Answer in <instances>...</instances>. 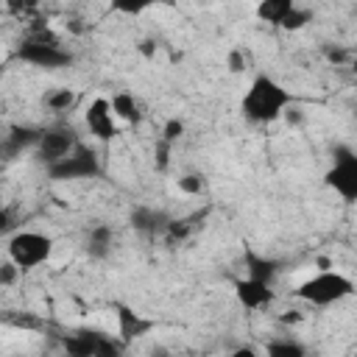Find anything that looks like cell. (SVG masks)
<instances>
[{"label": "cell", "mask_w": 357, "mask_h": 357, "mask_svg": "<svg viewBox=\"0 0 357 357\" xmlns=\"http://www.w3.org/2000/svg\"><path fill=\"white\" fill-rule=\"evenodd\" d=\"M265 357H307V346L296 337H276L265 346Z\"/></svg>", "instance_id": "18"}, {"label": "cell", "mask_w": 357, "mask_h": 357, "mask_svg": "<svg viewBox=\"0 0 357 357\" xmlns=\"http://www.w3.org/2000/svg\"><path fill=\"white\" fill-rule=\"evenodd\" d=\"M78 145V134L73 126H50V128H42V137L33 148V159L45 167L61 162L73 148Z\"/></svg>", "instance_id": "6"}, {"label": "cell", "mask_w": 357, "mask_h": 357, "mask_svg": "<svg viewBox=\"0 0 357 357\" xmlns=\"http://www.w3.org/2000/svg\"><path fill=\"white\" fill-rule=\"evenodd\" d=\"M245 271H248V279L271 284L279 273V259H271V257H262V254L245 248Z\"/></svg>", "instance_id": "14"}, {"label": "cell", "mask_w": 357, "mask_h": 357, "mask_svg": "<svg viewBox=\"0 0 357 357\" xmlns=\"http://www.w3.org/2000/svg\"><path fill=\"white\" fill-rule=\"evenodd\" d=\"M114 248V231L109 223H95L89 231H86V240H84V251L92 257V259H106Z\"/></svg>", "instance_id": "13"}, {"label": "cell", "mask_w": 357, "mask_h": 357, "mask_svg": "<svg viewBox=\"0 0 357 357\" xmlns=\"http://www.w3.org/2000/svg\"><path fill=\"white\" fill-rule=\"evenodd\" d=\"M95 337H98V329H75V332L64 335V337H61L64 354H67V357H92V351H95Z\"/></svg>", "instance_id": "15"}, {"label": "cell", "mask_w": 357, "mask_h": 357, "mask_svg": "<svg viewBox=\"0 0 357 357\" xmlns=\"http://www.w3.org/2000/svg\"><path fill=\"white\" fill-rule=\"evenodd\" d=\"M92 357H123V343L109 337V335H103V332H98Z\"/></svg>", "instance_id": "20"}, {"label": "cell", "mask_w": 357, "mask_h": 357, "mask_svg": "<svg viewBox=\"0 0 357 357\" xmlns=\"http://www.w3.org/2000/svg\"><path fill=\"white\" fill-rule=\"evenodd\" d=\"M167 153H170V145L159 139V148H156V165H159V170L167 167Z\"/></svg>", "instance_id": "29"}, {"label": "cell", "mask_w": 357, "mask_h": 357, "mask_svg": "<svg viewBox=\"0 0 357 357\" xmlns=\"http://www.w3.org/2000/svg\"><path fill=\"white\" fill-rule=\"evenodd\" d=\"M98 173H100V156H98L89 145H84V142H78L61 162H56V165L47 167V176H50L53 181L95 178Z\"/></svg>", "instance_id": "5"}, {"label": "cell", "mask_w": 357, "mask_h": 357, "mask_svg": "<svg viewBox=\"0 0 357 357\" xmlns=\"http://www.w3.org/2000/svg\"><path fill=\"white\" fill-rule=\"evenodd\" d=\"M310 20H312V11H310V8L293 6V8H290V14L279 22V28H284V31H298V28H304Z\"/></svg>", "instance_id": "21"}, {"label": "cell", "mask_w": 357, "mask_h": 357, "mask_svg": "<svg viewBox=\"0 0 357 357\" xmlns=\"http://www.w3.org/2000/svg\"><path fill=\"white\" fill-rule=\"evenodd\" d=\"M131 226L139 231V234H148V237H156V234H165L167 223L173 220L167 212L156 209V206H134L131 215H128Z\"/></svg>", "instance_id": "11"}, {"label": "cell", "mask_w": 357, "mask_h": 357, "mask_svg": "<svg viewBox=\"0 0 357 357\" xmlns=\"http://www.w3.org/2000/svg\"><path fill=\"white\" fill-rule=\"evenodd\" d=\"M354 290V282L337 271H321L315 276H310L307 282L298 284L296 296L312 307H329V304H337L343 301L346 296H351Z\"/></svg>", "instance_id": "2"}, {"label": "cell", "mask_w": 357, "mask_h": 357, "mask_svg": "<svg viewBox=\"0 0 357 357\" xmlns=\"http://www.w3.org/2000/svg\"><path fill=\"white\" fill-rule=\"evenodd\" d=\"M17 279H20V268H17L11 259L0 262V284H3V287H8V284H14Z\"/></svg>", "instance_id": "25"}, {"label": "cell", "mask_w": 357, "mask_h": 357, "mask_svg": "<svg viewBox=\"0 0 357 357\" xmlns=\"http://www.w3.org/2000/svg\"><path fill=\"white\" fill-rule=\"evenodd\" d=\"M109 109H112L114 117H120V120H126V123H139V120H142V112H139L134 95H128V92H117V95L109 100Z\"/></svg>", "instance_id": "16"}, {"label": "cell", "mask_w": 357, "mask_h": 357, "mask_svg": "<svg viewBox=\"0 0 357 357\" xmlns=\"http://www.w3.org/2000/svg\"><path fill=\"white\" fill-rule=\"evenodd\" d=\"M290 106H293V95L268 73L254 75V81L248 84V89L240 100L243 117L254 126H265V123L279 120Z\"/></svg>", "instance_id": "1"}, {"label": "cell", "mask_w": 357, "mask_h": 357, "mask_svg": "<svg viewBox=\"0 0 357 357\" xmlns=\"http://www.w3.org/2000/svg\"><path fill=\"white\" fill-rule=\"evenodd\" d=\"M3 324H11V326H25V329H36L39 326V318H33L31 312H14V310H6L0 315Z\"/></svg>", "instance_id": "22"}, {"label": "cell", "mask_w": 357, "mask_h": 357, "mask_svg": "<svg viewBox=\"0 0 357 357\" xmlns=\"http://www.w3.org/2000/svg\"><path fill=\"white\" fill-rule=\"evenodd\" d=\"M293 6H296L293 0H262V3L257 6V17H259L262 22L279 25V22L290 14V8H293Z\"/></svg>", "instance_id": "17"}, {"label": "cell", "mask_w": 357, "mask_h": 357, "mask_svg": "<svg viewBox=\"0 0 357 357\" xmlns=\"http://www.w3.org/2000/svg\"><path fill=\"white\" fill-rule=\"evenodd\" d=\"M226 357H259V354H257V349H251V346H240V349L229 351Z\"/></svg>", "instance_id": "30"}, {"label": "cell", "mask_w": 357, "mask_h": 357, "mask_svg": "<svg viewBox=\"0 0 357 357\" xmlns=\"http://www.w3.org/2000/svg\"><path fill=\"white\" fill-rule=\"evenodd\" d=\"M151 354H153V357H167V349H162V346H156V349H153Z\"/></svg>", "instance_id": "32"}, {"label": "cell", "mask_w": 357, "mask_h": 357, "mask_svg": "<svg viewBox=\"0 0 357 357\" xmlns=\"http://www.w3.org/2000/svg\"><path fill=\"white\" fill-rule=\"evenodd\" d=\"M84 120H86V126H89V134H92L95 139H100V142H112V139L120 134V128H117V123H114V114H112L106 98H95V100L86 106Z\"/></svg>", "instance_id": "9"}, {"label": "cell", "mask_w": 357, "mask_h": 357, "mask_svg": "<svg viewBox=\"0 0 357 357\" xmlns=\"http://www.w3.org/2000/svg\"><path fill=\"white\" fill-rule=\"evenodd\" d=\"M73 103H75V92H73V89H67V86L50 89V92L45 95V106H47L50 112H67Z\"/></svg>", "instance_id": "19"}, {"label": "cell", "mask_w": 357, "mask_h": 357, "mask_svg": "<svg viewBox=\"0 0 357 357\" xmlns=\"http://www.w3.org/2000/svg\"><path fill=\"white\" fill-rule=\"evenodd\" d=\"M284 117H287V123H298V120H301V109H293V106H290V109L284 112Z\"/></svg>", "instance_id": "31"}, {"label": "cell", "mask_w": 357, "mask_h": 357, "mask_svg": "<svg viewBox=\"0 0 357 357\" xmlns=\"http://www.w3.org/2000/svg\"><path fill=\"white\" fill-rule=\"evenodd\" d=\"M324 56H326L332 64H343V61L349 59V50H346V47H332V45H326V47H324Z\"/></svg>", "instance_id": "26"}, {"label": "cell", "mask_w": 357, "mask_h": 357, "mask_svg": "<svg viewBox=\"0 0 357 357\" xmlns=\"http://www.w3.org/2000/svg\"><path fill=\"white\" fill-rule=\"evenodd\" d=\"M178 190L187 192V195H198V192L204 190V178H201L198 173H184V176L178 178Z\"/></svg>", "instance_id": "24"}, {"label": "cell", "mask_w": 357, "mask_h": 357, "mask_svg": "<svg viewBox=\"0 0 357 357\" xmlns=\"http://www.w3.org/2000/svg\"><path fill=\"white\" fill-rule=\"evenodd\" d=\"M234 296H237V301H240L245 310H259V307H268V304L273 301L271 284L257 282V279H248V276L234 282Z\"/></svg>", "instance_id": "12"}, {"label": "cell", "mask_w": 357, "mask_h": 357, "mask_svg": "<svg viewBox=\"0 0 357 357\" xmlns=\"http://www.w3.org/2000/svg\"><path fill=\"white\" fill-rule=\"evenodd\" d=\"M17 59H22L25 64L42 67V70H59L67 67L73 61V53L64 50L61 45H47V42H33V39H22L17 47Z\"/></svg>", "instance_id": "7"}, {"label": "cell", "mask_w": 357, "mask_h": 357, "mask_svg": "<svg viewBox=\"0 0 357 357\" xmlns=\"http://www.w3.org/2000/svg\"><path fill=\"white\" fill-rule=\"evenodd\" d=\"M39 137H42V128H33V126H11L3 134V139H0V159L3 162H14L25 151H33L36 142H39Z\"/></svg>", "instance_id": "8"}, {"label": "cell", "mask_w": 357, "mask_h": 357, "mask_svg": "<svg viewBox=\"0 0 357 357\" xmlns=\"http://www.w3.org/2000/svg\"><path fill=\"white\" fill-rule=\"evenodd\" d=\"M335 165L324 173V184L335 190L343 201H357V153L351 145H335Z\"/></svg>", "instance_id": "4"}, {"label": "cell", "mask_w": 357, "mask_h": 357, "mask_svg": "<svg viewBox=\"0 0 357 357\" xmlns=\"http://www.w3.org/2000/svg\"><path fill=\"white\" fill-rule=\"evenodd\" d=\"M14 223H17V218H14V209H8V206H0V234L11 231V229H14Z\"/></svg>", "instance_id": "27"}, {"label": "cell", "mask_w": 357, "mask_h": 357, "mask_svg": "<svg viewBox=\"0 0 357 357\" xmlns=\"http://www.w3.org/2000/svg\"><path fill=\"white\" fill-rule=\"evenodd\" d=\"M114 312H117V335H120V343H131V340H139L142 335H148L153 329V321L134 312L131 307L126 304H114Z\"/></svg>", "instance_id": "10"}, {"label": "cell", "mask_w": 357, "mask_h": 357, "mask_svg": "<svg viewBox=\"0 0 357 357\" xmlns=\"http://www.w3.org/2000/svg\"><path fill=\"white\" fill-rule=\"evenodd\" d=\"M53 254V240L42 231H17L8 240V259L20 271H33L45 265Z\"/></svg>", "instance_id": "3"}, {"label": "cell", "mask_w": 357, "mask_h": 357, "mask_svg": "<svg viewBox=\"0 0 357 357\" xmlns=\"http://www.w3.org/2000/svg\"><path fill=\"white\" fill-rule=\"evenodd\" d=\"M181 134H184V123L178 117H170L162 126V142H167V145H173L176 139H181Z\"/></svg>", "instance_id": "23"}, {"label": "cell", "mask_w": 357, "mask_h": 357, "mask_svg": "<svg viewBox=\"0 0 357 357\" xmlns=\"http://www.w3.org/2000/svg\"><path fill=\"white\" fill-rule=\"evenodd\" d=\"M229 70H231V73H243V70H245V56H243V50H231V53H229Z\"/></svg>", "instance_id": "28"}]
</instances>
